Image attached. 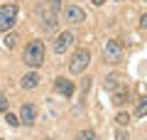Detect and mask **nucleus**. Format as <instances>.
<instances>
[{"instance_id":"f257e3e1","label":"nucleus","mask_w":147,"mask_h":140,"mask_svg":"<svg viewBox=\"0 0 147 140\" xmlns=\"http://www.w3.org/2000/svg\"><path fill=\"white\" fill-rule=\"evenodd\" d=\"M25 64L32 67V69H37V67H42V64H44V44L39 39H34V42L27 44V49H25Z\"/></svg>"},{"instance_id":"f03ea898","label":"nucleus","mask_w":147,"mask_h":140,"mask_svg":"<svg viewBox=\"0 0 147 140\" xmlns=\"http://www.w3.org/2000/svg\"><path fill=\"white\" fill-rule=\"evenodd\" d=\"M103 59H105V62H110V64L123 62V44L118 39H108V42H105V47H103Z\"/></svg>"},{"instance_id":"7ed1b4c3","label":"nucleus","mask_w":147,"mask_h":140,"mask_svg":"<svg viewBox=\"0 0 147 140\" xmlns=\"http://www.w3.org/2000/svg\"><path fill=\"white\" fill-rule=\"evenodd\" d=\"M88 62H91V54H88V49H79V52H74L69 69H71V74H84V69L88 67Z\"/></svg>"},{"instance_id":"20e7f679","label":"nucleus","mask_w":147,"mask_h":140,"mask_svg":"<svg viewBox=\"0 0 147 140\" xmlns=\"http://www.w3.org/2000/svg\"><path fill=\"white\" fill-rule=\"evenodd\" d=\"M15 17H17V5H5V7H0V32H5L10 30L12 25H15Z\"/></svg>"},{"instance_id":"39448f33","label":"nucleus","mask_w":147,"mask_h":140,"mask_svg":"<svg viewBox=\"0 0 147 140\" xmlns=\"http://www.w3.org/2000/svg\"><path fill=\"white\" fill-rule=\"evenodd\" d=\"M64 20L71 22V25H81V22L86 20V10L79 5H66V10H64Z\"/></svg>"},{"instance_id":"423d86ee","label":"nucleus","mask_w":147,"mask_h":140,"mask_svg":"<svg viewBox=\"0 0 147 140\" xmlns=\"http://www.w3.org/2000/svg\"><path fill=\"white\" fill-rule=\"evenodd\" d=\"M42 27H44L47 32L57 30V12H54V10H49L47 5L42 7Z\"/></svg>"},{"instance_id":"0eeeda50","label":"nucleus","mask_w":147,"mask_h":140,"mask_svg":"<svg viewBox=\"0 0 147 140\" xmlns=\"http://www.w3.org/2000/svg\"><path fill=\"white\" fill-rule=\"evenodd\" d=\"M71 44H74V35H71V32H64V35H59L57 42H54V52L61 54V52H66Z\"/></svg>"},{"instance_id":"6e6552de","label":"nucleus","mask_w":147,"mask_h":140,"mask_svg":"<svg viewBox=\"0 0 147 140\" xmlns=\"http://www.w3.org/2000/svg\"><path fill=\"white\" fill-rule=\"evenodd\" d=\"M34 118H37V108H34L32 103H22V111H20V123L32 125V123H34Z\"/></svg>"},{"instance_id":"1a4fd4ad","label":"nucleus","mask_w":147,"mask_h":140,"mask_svg":"<svg viewBox=\"0 0 147 140\" xmlns=\"http://www.w3.org/2000/svg\"><path fill=\"white\" fill-rule=\"evenodd\" d=\"M54 88H57L59 93H64V96H71L74 93V84L69 81V79H57V81H54Z\"/></svg>"},{"instance_id":"9d476101","label":"nucleus","mask_w":147,"mask_h":140,"mask_svg":"<svg viewBox=\"0 0 147 140\" xmlns=\"http://www.w3.org/2000/svg\"><path fill=\"white\" fill-rule=\"evenodd\" d=\"M37 84H39V76H37L34 71H30V74H25V76H22L20 86H22V88H34Z\"/></svg>"},{"instance_id":"9b49d317","label":"nucleus","mask_w":147,"mask_h":140,"mask_svg":"<svg viewBox=\"0 0 147 140\" xmlns=\"http://www.w3.org/2000/svg\"><path fill=\"white\" fill-rule=\"evenodd\" d=\"M118 84H120V74H110V76H105L103 88H105V91H115Z\"/></svg>"},{"instance_id":"f8f14e48","label":"nucleus","mask_w":147,"mask_h":140,"mask_svg":"<svg viewBox=\"0 0 147 140\" xmlns=\"http://www.w3.org/2000/svg\"><path fill=\"white\" fill-rule=\"evenodd\" d=\"M142 116H147V96H142L135 106V118H142Z\"/></svg>"},{"instance_id":"ddd939ff","label":"nucleus","mask_w":147,"mask_h":140,"mask_svg":"<svg viewBox=\"0 0 147 140\" xmlns=\"http://www.w3.org/2000/svg\"><path fill=\"white\" fill-rule=\"evenodd\" d=\"M125 101H130V99H127V91H125V88H123V91H115V93H113V103H115V106L125 103Z\"/></svg>"},{"instance_id":"4468645a","label":"nucleus","mask_w":147,"mask_h":140,"mask_svg":"<svg viewBox=\"0 0 147 140\" xmlns=\"http://www.w3.org/2000/svg\"><path fill=\"white\" fill-rule=\"evenodd\" d=\"M76 140H98V138H96L93 130H81V133L76 135Z\"/></svg>"},{"instance_id":"2eb2a0df","label":"nucleus","mask_w":147,"mask_h":140,"mask_svg":"<svg viewBox=\"0 0 147 140\" xmlns=\"http://www.w3.org/2000/svg\"><path fill=\"white\" fill-rule=\"evenodd\" d=\"M15 39H17L15 35H5V39H3V47H7V49H12V47H15Z\"/></svg>"},{"instance_id":"dca6fc26","label":"nucleus","mask_w":147,"mask_h":140,"mask_svg":"<svg viewBox=\"0 0 147 140\" xmlns=\"http://www.w3.org/2000/svg\"><path fill=\"white\" fill-rule=\"evenodd\" d=\"M47 7L54 10V12H59V10H61V0H47Z\"/></svg>"},{"instance_id":"f3484780","label":"nucleus","mask_w":147,"mask_h":140,"mask_svg":"<svg viewBox=\"0 0 147 140\" xmlns=\"http://www.w3.org/2000/svg\"><path fill=\"white\" fill-rule=\"evenodd\" d=\"M5 120L10 125H20V116H12V113H7V111H5Z\"/></svg>"},{"instance_id":"a211bd4d","label":"nucleus","mask_w":147,"mask_h":140,"mask_svg":"<svg viewBox=\"0 0 147 140\" xmlns=\"http://www.w3.org/2000/svg\"><path fill=\"white\" fill-rule=\"evenodd\" d=\"M115 120H118V125H127V123H130V116H127V113H118Z\"/></svg>"},{"instance_id":"6ab92c4d","label":"nucleus","mask_w":147,"mask_h":140,"mask_svg":"<svg viewBox=\"0 0 147 140\" xmlns=\"http://www.w3.org/2000/svg\"><path fill=\"white\" fill-rule=\"evenodd\" d=\"M115 140H130V135L125 130H115Z\"/></svg>"},{"instance_id":"aec40b11","label":"nucleus","mask_w":147,"mask_h":140,"mask_svg":"<svg viewBox=\"0 0 147 140\" xmlns=\"http://www.w3.org/2000/svg\"><path fill=\"white\" fill-rule=\"evenodd\" d=\"M0 111H7V99H5V93H0Z\"/></svg>"},{"instance_id":"412c9836","label":"nucleus","mask_w":147,"mask_h":140,"mask_svg":"<svg viewBox=\"0 0 147 140\" xmlns=\"http://www.w3.org/2000/svg\"><path fill=\"white\" fill-rule=\"evenodd\" d=\"M140 27H147V15H142V17H140Z\"/></svg>"},{"instance_id":"4be33fe9","label":"nucleus","mask_w":147,"mask_h":140,"mask_svg":"<svg viewBox=\"0 0 147 140\" xmlns=\"http://www.w3.org/2000/svg\"><path fill=\"white\" fill-rule=\"evenodd\" d=\"M91 3H93V5H103L105 0H91Z\"/></svg>"},{"instance_id":"5701e85b","label":"nucleus","mask_w":147,"mask_h":140,"mask_svg":"<svg viewBox=\"0 0 147 140\" xmlns=\"http://www.w3.org/2000/svg\"><path fill=\"white\" fill-rule=\"evenodd\" d=\"M44 140H52V138H44Z\"/></svg>"},{"instance_id":"b1692460","label":"nucleus","mask_w":147,"mask_h":140,"mask_svg":"<svg viewBox=\"0 0 147 140\" xmlns=\"http://www.w3.org/2000/svg\"><path fill=\"white\" fill-rule=\"evenodd\" d=\"M0 140H3V138H0Z\"/></svg>"}]
</instances>
